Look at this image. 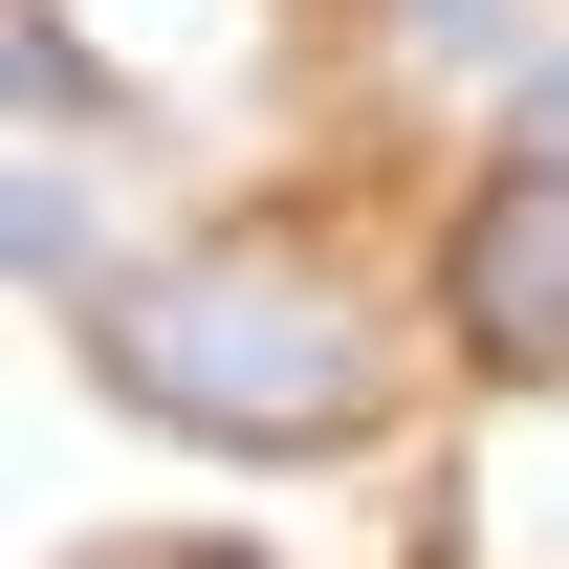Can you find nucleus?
Returning a JSON list of instances; mask_svg holds the SVG:
<instances>
[{
  "label": "nucleus",
  "instance_id": "f257e3e1",
  "mask_svg": "<svg viewBox=\"0 0 569 569\" xmlns=\"http://www.w3.org/2000/svg\"><path fill=\"white\" fill-rule=\"evenodd\" d=\"M110 395L132 417H176V438H241V460H307V438H351L372 417V307L307 241H198V263H153V284H110Z\"/></svg>",
  "mask_w": 569,
  "mask_h": 569
},
{
  "label": "nucleus",
  "instance_id": "f03ea898",
  "mask_svg": "<svg viewBox=\"0 0 569 569\" xmlns=\"http://www.w3.org/2000/svg\"><path fill=\"white\" fill-rule=\"evenodd\" d=\"M438 307H460V351H482V372H569V176H548V153H503L482 198H460Z\"/></svg>",
  "mask_w": 569,
  "mask_h": 569
},
{
  "label": "nucleus",
  "instance_id": "7ed1b4c3",
  "mask_svg": "<svg viewBox=\"0 0 569 569\" xmlns=\"http://www.w3.org/2000/svg\"><path fill=\"white\" fill-rule=\"evenodd\" d=\"M526 153H548V176H569V67H548V88H526Z\"/></svg>",
  "mask_w": 569,
  "mask_h": 569
},
{
  "label": "nucleus",
  "instance_id": "20e7f679",
  "mask_svg": "<svg viewBox=\"0 0 569 569\" xmlns=\"http://www.w3.org/2000/svg\"><path fill=\"white\" fill-rule=\"evenodd\" d=\"M153 569H219V548H153Z\"/></svg>",
  "mask_w": 569,
  "mask_h": 569
}]
</instances>
